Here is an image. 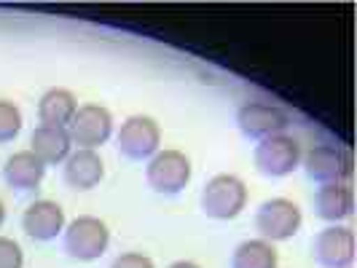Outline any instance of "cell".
Masks as SVG:
<instances>
[{
    "label": "cell",
    "mask_w": 357,
    "mask_h": 268,
    "mask_svg": "<svg viewBox=\"0 0 357 268\" xmlns=\"http://www.w3.org/2000/svg\"><path fill=\"white\" fill-rule=\"evenodd\" d=\"M110 268H156L153 266V260L143 255V252H124V255H119Z\"/></svg>",
    "instance_id": "cell-20"
},
{
    "label": "cell",
    "mask_w": 357,
    "mask_h": 268,
    "mask_svg": "<svg viewBox=\"0 0 357 268\" xmlns=\"http://www.w3.org/2000/svg\"><path fill=\"white\" fill-rule=\"evenodd\" d=\"M3 223H6V204L0 201V228H3Z\"/></svg>",
    "instance_id": "cell-22"
},
{
    "label": "cell",
    "mask_w": 357,
    "mask_h": 268,
    "mask_svg": "<svg viewBox=\"0 0 357 268\" xmlns=\"http://www.w3.org/2000/svg\"><path fill=\"white\" fill-rule=\"evenodd\" d=\"M248 204V185L236 175H215L202 188V212L213 220H234Z\"/></svg>",
    "instance_id": "cell-2"
},
{
    "label": "cell",
    "mask_w": 357,
    "mask_h": 268,
    "mask_svg": "<svg viewBox=\"0 0 357 268\" xmlns=\"http://www.w3.org/2000/svg\"><path fill=\"white\" fill-rule=\"evenodd\" d=\"M355 250V231L349 226H328L312 244V255L322 268H352Z\"/></svg>",
    "instance_id": "cell-10"
},
{
    "label": "cell",
    "mask_w": 357,
    "mask_h": 268,
    "mask_svg": "<svg viewBox=\"0 0 357 268\" xmlns=\"http://www.w3.org/2000/svg\"><path fill=\"white\" fill-rule=\"evenodd\" d=\"M309 180L325 182H349L352 178V156L347 148L333 143H314L304 156H301Z\"/></svg>",
    "instance_id": "cell-7"
},
{
    "label": "cell",
    "mask_w": 357,
    "mask_h": 268,
    "mask_svg": "<svg viewBox=\"0 0 357 268\" xmlns=\"http://www.w3.org/2000/svg\"><path fill=\"white\" fill-rule=\"evenodd\" d=\"M236 126L250 140H266L274 134H282L290 126V113L277 102L268 100H248L236 110Z\"/></svg>",
    "instance_id": "cell-4"
},
{
    "label": "cell",
    "mask_w": 357,
    "mask_h": 268,
    "mask_svg": "<svg viewBox=\"0 0 357 268\" xmlns=\"http://www.w3.org/2000/svg\"><path fill=\"white\" fill-rule=\"evenodd\" d=\"M191 159L183 153V150H175V148H164L159 153H153L148 159V166H145V180L148 185L156 191V194H164V196H175L180 191H185V185L191 182Z\"/></svg>",
    "instance_id": "cell-3"
},
{
    "label": "cell",
    "mask_w": 357,
    "mask_h": 268,
    "mask_svg": "<svg viewBox=\"0 0 357 268\" xmlns=\"http://www.w3.org/2000/svg\"><path fill=\"white\" fill-rule=\"evenodd\" d=\"M62 178L70 185L73 191H91L97 188L105 178V164L97 150L78 148L62 164Z\"/></svg>",
    "instance_id": "cell-12"
},
{
    "label": "cell",
    "mask_w": 357,
    "mask_h": 268,
    "mask_svg": "<svg viewBox=\"0 0 357 268\" xmlns=\"http://www.w3.org/2000/svg\"><path fill=\"white\" fill-rule=\"evenodd\" d=\"M0 268H24V252L8 236H0Z\"/></svg>",
    "instance_id": "cell-19"
},
{
    "label": "cell",
    "mask_w": 357,
    "mask_h": 268,
    "mask_svg": "<svg viewBox=\"0 0 357 268\" xmlns=\"http://www.w3.org/2000/svg\"><path fill=\"white\" fill-rule=\"evenodd\" d=\"M46 178V164L38 159L33 150H17L11 153L3 164V180L8 188H14L19 194L36 191Z\"/></svg>",
    "instance_id": "cell-13"
},
{
    "label": "cell",
    "mask_w": 357,
    "mask_h": 268,
    "mask_svg": "<svg viewBox=\"0 0 357 268\" xmlns=\"http://www.w3.org/2000/svg\"><path fill=\"white\" fill-rule=\"evenodd\" d=\"M22 132V110L11 100H0V145L11 143Z\"/></svg>",
    "instance_id": "cell-18"
},
{
    "label": "cell",
    "mask_w": 357,
    "mask_h": 268,
    "mask_svg": "<svg viewBox=\"0 0 357 268\" xmlns=\"http://www.w3.org/2000/svg\"><path fill=\"white\" fill-rule=\"evenodd\" d=\"M68 134H70L73 145L94 150L100 145H105L113 134V113L105 105L97 102H86L78 105L73 121L68 124Z\"/></svg>",
    "instance_id": "cell-9"
},
{
    "label": "cell",
    "mask_w": 357,
    "mask_h": 268,
    "mask_svg": "<svg viewBox=\"0 0 357 268\" xmlns=\"http://www.w3.org/2000/svg\"><path fill=\"white\" fill-rule=\"evenodd\" d=\"M62 242H65V252L78 263H91L97 258H102L110 247V228L105 220L91 217V214H81L73 223L65 226L62 231Z\"/></svg>",
    "instance_id": "cell-1"
},
{
    "label": "cell",
    "mask_w": 357,
    "mask_h": 268,
    "mask_svg": "<svg viewBox=\"0 0 357 268\" xmlns=\"http://www.w3.org/2000/svg\"><path fill=\"white\" fill-rule=\"evenodd\" d=\"M301 156H304L301 153V143L293 134H287V132L261 140L258 148L252 150L255 169L264 178H287L293 169H298Z\"/></svg>",
    "instance_id": "cell-6"
},
{
    "label": "cell",
    "mask_w": 357,
    "mask_h": 268,
    "mask_svg": "<svg viewBox=\"0 0 357 268\" xmlns=\"http://www.w3.org/2000/svg\"><path fill=\"white\" fill-rule=\"evenodd\" d=\"M280 255L271 242L264 239H248L242 242L231 255V268H277Z\"/></svg>",
    "instance_id": "cell-17"
},
{
    "label": "cell",
    "mask_w": 357,
    "mask_h": 268,
    "mask_svg": "<svg viewBox=\"0 0 357 268\" xmlns=\"http://www.w3.org/2000/svg\"><path fill=\"white\" fill-rule=\"evenodd\" d=\"M167 268H202V266L194 263V260H175V263H169Z\"/></svg>",
    "instance_id": "cell-21"
},
{
    "label": "cell",
    "mask_w": 357,
    "mask_h": 268,
    "mask_svg": "<svg viewBox=\"0 0 357 268\" xmlns=\"http://www.w3.org/2000/svg\"><path fill=\"white\" fill-rule=\"evenodd\" d=\"M30 150L38 159L49 164H65V159L73 153V140L68 134V129L62 126H36L33 137H30Z\"/></svg>",
    "instance_id": "cell-15"
},
{
    "label": "cell",
    "mask_w": 357,
    "mask_h": 268,
    "mask_svg": "<svg viewBox=\"0 0 357 268\" xmlns=\"http://www.w3.org/2000/svg\"><path fill=\"white\" fill-rule=\"evenodd\" d=\"M301 226H304V212L290 198H268L255 212V231L261 233L264 242H271V244L296 236L301 231Z\"/></svg>",
    "instance_id": "cell-5"
},
{
    "label": "cell",
    "mask_w": 357,
    "mask_h": 268,
    "mask_svg": "<svg viewBox=\"0 0 357 268\" xmlns=\"http://www.w3.org/2000/svg\"><path fill=\"white\" fill-rule=\"evenodd\" d=\"M65 226H68L65 210L52 198H38L22 214V231L33 242H52L65 231Z\"/></svg>",
    "instance_id": "cell-11"
},
{
    "label": "cell",
    "mask_w": 357,
    "mask_h": 268,
    "mask_svg": "<svg viewBox=\"0 0 357 268\" xmlns=\"http://www.w3.org/2000/svg\"><path fill=\"white\" fill-rule=\"evenodd\" d=\"M116 145H119L121 156H126V159H151L153 153L161 150V129L156 124V118L143 116V113L140 116H129L124 124L119 126Z\"/></svg>",
    "instance_id": "cell-8"
},
{
    "label": "cell",
    "mask_w": 357,
    "mask_h": 268,
    "mask_svg": "<svg viewBox=\"0 0 357 268\" xmlns=\"http://www.w3.org/2000/svg\"><path fill=\"white\" fill-rule=\"evenodd\" d=\"M355 210V194L349 182H325L314 194V212L331 226H339Z\"/></svg>",
    "instance_id": "cell-14"
},
{
    "label": "cell",
    "mask_w": 357,
    "mask_h": 268,
    "mask_svg": "<svg viewBox=\"0 0 357 268\" xmlns=\"http://www.w3.org/2000/svg\"><path fill=\"white\" fill-rule=\"evenodd\" d=\"M78 110V100L75 94L68 89H49L43 91V97L38 100V118L43 126H62L68 129V124L73 121Z\"/></svg>",
    "instance_id": "cell-16"
}]
</instances>
